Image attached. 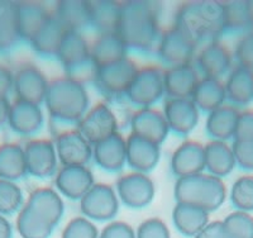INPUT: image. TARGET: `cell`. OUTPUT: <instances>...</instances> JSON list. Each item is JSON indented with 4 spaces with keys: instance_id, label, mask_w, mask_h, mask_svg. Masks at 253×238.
Instances as JSON below:
<instances>
[{
    "instance_id": "cell-1",
    "label": "cell",
    "mask_w": 253,
    "mask_h": 238,
    "mask_svg": "<svg viewBox=\"0 0 253 238\" xmlns=\"http://www.w3.org/2000/svg\"><path fill=\"white\" fill-rule=\"evenodd\" d=\"M160 4L155 1H123L117 33L128 49L151 52L161 35Z\"/></svg>"
},
{
    "instance_id": "cell-2",
    "label": "cell",
    "mask_w": 253,
    "mask_h": 238,
    "mask_svg": "<svg viewBox=\"0 0 253 238\" xmlns=\"http://www.w3.org/2000/svg\"><path fill=\"white\" fill-rule=\"evenodd\" d=\"M43 104L55 123L76 127L90 108V95L81 79L63 75L49 80Z\"/></svg>"
},
{
    "instance_id": "cell-3",
    "label": "cell",
    "mask_w": 253,
    "mask_h": 238,
    "mask_svg": "<svg viewBox=\"0 0 253 238\" xmlns=\"http://www.w3.org/2000/svg\"><path fill=\"white\" fill-rule=\"evenodd\" d=\"M173 24L184 29L199 46L220 40L224 33L221 1H186L178 5Z\"/></svg>"
},
{
    "instance_id": "cell-4",
    "label": "cell",
    "mask_w": 253,
    "mask_h": 238,
    "mask_svg": "<svg viewBox=\"0 0 253 238\" xmlns=\"http://www.w3.org/2000/svg\"><path fill=\"white\" fill-rule=\"evenodd\" d=\"M176 203L190 204L211 213L218 210L228 198L224 180L208 172L176 179L173 187Z\"/></svg>"
},
{
    "instance_id": "cell-5",
    "label": "cell",
    "mask_w": 253,
    "mask_h": 238,
    "mask_svg": "<svg viewBox=\"0 0 253 238\" xmlns=\"http://www.w3.org/2000/svg\"><path fill=\"white\" fill-rule=\"evenodd\" d=\"M137 70L138 65L128 56L117 62L92 69V83L107 99H121L126 96Z\"/></svg>"
},
{
    "instance_id": "cell-6",
    "label": "cell",
    "mask_w": 253,
    "mask_h": 238,
    "mask_svg": "<svg viewBox=\"0 0 253 238\" xmlns=\"http://www.w3.org/2000/svg\"><path fill=\"white\" fill-rule=\"evenodd\" d=\"M164 96V69L158 65H144L138 67L124 98L139 109L152 108Z\"/></svg>"
},
{
    "instance_id": "cell-7",
    "label": "cell",
    "mask_w": 253,
    "mask_h": 238,
    "mask_svg": "<svg viewBox=\"0 0 253 238\" xmlns=\"http://www.w3.org/2000/svg\"><path fill=\"white\" fill-rule=\"evenodd\" d=\"M199 43L184 29L172 24L169 28L162 29L156 45V53L158 58L170 66L193 63Z\"/></svg>"
},
{
    "instance_id": "cell-8",
    "label": "cell",
    "mask_w": 253,
    "mask_h": 238,
    "mask_svg": "<svg viewBox=\"0 0 253 238\" xmlns=\"http://www.w3.org/2000/svg\"><path fill=\"white\" fill-rule=\"evenodd\" d=\"M79 203L81 215L92 222H112L121 208L115 188L105 183H95Z\"/></svg>"
},
{
    "instance_id": "cell-9",
    "label": "cell",
    "mask_w": 253,
    "mask_h": 238,
    "mask_svg": "<svg viewBox=\"0 0 253 238\" xmlns=\"http://www.w3.org/2000/svg\"><path fill=\"white\" fill-rule=\"evenodd\" d=\"M76 128L94 146L119 132L118 117L107 101H99L90 105Z\"/></svg>"
},
{
    "instance_id": "cell-10",
    "label": "cell",
    "mask_w": 253,
    "mask_h": 238,
    "mask_svg": "<svg viewBox=\"0 0 253 238\" xmlns=\"http://www.w3.org/2000/svg\"><path fill=\"white\" fill-rule=\"evenodd\" d=\"M115 191L121 204L130 209H142L148 207L155 199L156 187L148 174L129 171L119 176Z\"/></svg>"
},
{
    "instance_id": "cell-11",
    "label": "cell",
    "mask_w": 253,
    "mask_h": 238,
    "mask_svg": "<svg viewBox=\"0 0 253 238\" xmlns=\"http://www.w3.org/2000/svg\"><path fill=\"white\" fill-rule=\"evenodd\" d=\"M24 147L28 175L37 179L55 178L60 169L55 142L51 138H29Z\"/></svg>"
},
{
    "instance_id": "cell-12",
    "label": "cell",
    "mask_w": 253,
    "mask_h": 238,
    "mask_svg": "<svg viewBox=\"0 0 253 238\" xmlns=\"http://www.w3.org/2000/svg\"><path fill=\"white\" fill-rule=\"evenodd\" d=\"M233 51L220 40H215L200 45L194 65L204 78L223 79L233 69Z\"/></svg>"
},
{
    "instance_id": "cell-13",
    "label": "cell",
    "mask_w": 253,
    "mask_h": 238,
    "mask_svg": "<svg viewBox=\"0 0 253 238\" xmlns=\"http://www.w3.org/2000/svg\"><path fill=\"white\" fill-rule=\"evenodd\" d=\"M53 142L60 166H86L92 160V144L76 127L58 131Z\"/></svg>"
},
{
    "instance_id": "cell-14",
    "label": "cell",
    "mask_w": 253,
    "mask_h": 238,
    "mask_svg": "<svg viewBox=\"0 0 253 238\" xmlns=\"http://www.w3.org/2000/svg\"><path fill=\"white\" fill-rule=\"evenodd\" d=\"M56 58L66 72L65 75L78 78V74L84 69L89 66L92 69L89 40L83 32L66 31L61 41Z\"/></svg>"
},
{
    "instance_id": "cell-15",
    "label": "cell",
    "mask_w": 253,
    "mask_h": 238,
    "mask_svg": "<svg viewBox=\"0 0 253 238\" xmlns=\"http://www.w3.org/2000/svg\"><path fill=\"white\" fill-rule=\"evenodd\" d=\"M49 80L37 65L32 62L22 63L14 71L13 93L15 100L42 105L46 99Z\"/></svg>"
},
{
    "instance_id": "cell-16",
    "label": "cell",
    "mask_w": 253,
    "mask_h": 238,
    "mask_svg": "<svg viewBox=\"0 0 253 238\" xmlns=\"http://www.w3.org/2000/svg\"><path fill=\"white\" fill-rule=\"evenodd\" d=\"M129 133L151 141L161 146L170 135V128L162 110L152 108H139L134 110L129 119Z\"/></svg>"
},
{
    "instance_id": "cell-17",
    "label": "cell",
    "mask_w": 253,
    "mask_h": 238,
    "mask_svg": "<svg viewBox=\"0 0 253 238\" xmlns=\"http://www.w3.org/2000/svg\"><path fill=\"white\" fill-rule=\"evenodd\" d=\"M170 132L185 137L193 132L200 122V114L198 106L190 98L173 99L166 98L162 109Z\"/></svg>"
},
{
    "instance_id": "cell-18",
    "label": "cell",
    "mask_w": 253,
    "mask_h": 238,
    "mask_svg": "<svg viewBox=\"0 0 253 238\" xmlns=\"http://www.w3.org/2000/svg\"><path fill=\"white\" fill-rule=\"evenodd\" d=\"M24 205L55 228L62 221L66 210L63 196L52 187H38L32 190Z\"/></svg>"
},
{
    "instance_id": "cell-19",
    "label": "cell",
    "mask_w": 253,
    "mask_h": 238,
    "mask_svg": "<svg viewBox=\"0 0 253 238\" xmlns=\"http://www.w3.org/2000/svg\"><path fill=\"white\" fill-rule=\"evenodd\" d=\"M94 184V174L89 165L60 166L55 175V189L70 200H80Z\"/></svg>"
},
{
    "instance_id": "cell-20",
    "label": "cell",
    "mask_w": 253,
    "mask_h": 238,
    "mask_svg": "<svg viewBox=\"0 0 253 238\" xmlns=\"http://www.w3.org/2000/svg\"><path fill=\"white\" fill-rule=\"evenodd\" d=\"M14 135L24 138H33L44 126V112L42 105L13 100L8 124Z\"/></svg>"
},
{
    "instance_id": "cell-21",
    "label": "cell",
    "mask_w": 253,
    "mask_h": 238,
    "mask_svg": "<svg viewBox=\"0 0 253 238\" xmlns=\"http://www.w3.org/2000/svg\"><path fill=\"white\" fill-rule=\"evenodd\" d=\"M170 167L176 179L204 172V144L195 140H186L181 142L171 155Z\"/></svg>"
},
{
    "instance_id": "cell-22",
    "label": "cell",
    "mask_w": 253,
    "mask_h": 238,
    "mask_svg": "<svg viewBox=\"0 0 253 238\" xmlns=\"http://www.w3.org/2000/svg\"><path fill=\"white\" fill-rule=\"evenodd\" d=\"M202 75L193 63L170 66L164 70V86L166 98H191Z\"/></svg>"
},
{
    "instance_id": "cell-23",
    "label": "cell",
    "mask_w": 253,
    "mask_h": 238,
    "mask_svg": "<svg viewBox=\"0 0 253 238\" xmlns=\"http://www.w3.org/2000/svg\"><path fill=\"white\" fill-rule=\"evenodd\" d=\"M126 140V166L132 171L150 174L161 160V146L132 133Z\"/></svg>"
},
{
    "instance_id": "cell-24",
    "label": "cell",
    "mask_w": 253,
    "mask_h": 238,
    "mask_svg": "<svg viewBox=\"0 0 253 238\" xmlns=\"http://www.w3.org/2000/svg\"><path fill=\"white\" fill-rule=\"evenodd\" d=\"M92 160L107 172H119L126 166V140L121 132L92 146Z\"/></svg>"
},
{
    "instance_id": "cell-25",
    "label": "cell",
    "mask_w": 253,
    "mask_h": 238,
    "mask_svg": "<svg viewBox=\"0 0 253 238\" xmlns=\"http://www.w3.org/2000/svg\"><path fill=\"white\" fill-rule=\"evenodd\" d=\"M91 65L95 67L105 66L128 57V47L117 32L98 33L92 42H90Z\"/></svg>"
},
{
    "instance_id": "cell-26",
    "label": "cell",
    "mask_w": 253,
    "mask_h": 238,
    "mask_svg": "<svg viewBox=\"0 0 253 238\" xmlns=\"http://www.w3.org/2000/svg\"><path fill=\"white\" fill-rule=\"evenodd\" d=\"M52 10L42 3L35 1H19L15 3V23L22 42L33 38L38 29L43 26Z\"/></svg>"
},
{
    "instance_id": "cell-27",
    "label": "cell",
    "mask_w": 253,
    "mask_h": 238,
    "mask_svg": "<svg viewBox=\"0 0 253 238\" xmlns=\"http://www.w3.org/2000/svg\"><path fill=\"white\" fill-rule=\"evenodd\" d=\"M241 109L229 103L207 114L205 131L211 140L229 142L236 135L237 122Z\"/></svg>"
},
{
    "instance_id": "cell-28",
    "label": "cell",
    "mask_w": 253,
    "mask_h": 238,
    "mask_svg": "<svg viewBox=\"0 0 253 238\" xmlns=\"http://www.w3.org/2000/svg\"><path fill=\"white\" fill-rule=\"evenodd\" d=\"M227 103L241 108L253 101V70L233 66L224 80Z\"/></svg>"
},
{
    "instance_id": "cell-29",
    "label": "cell",
    "mask_w": 253,
    "mask_h": 238,
    "mask_svg": "<svg viewBox=\"0 0 253 238\" xmlns=\"http://www.w3.org/2000/svg\"><path fill=\"white\" fill-rule=\"evenodd\" d=\"M210 222V213L190 204L176 203L172 209V223L178 233L195 238Z\"/></svg>"
},
{
    "instance_id": "cell-30",
    "label": "cell",
    "mask_w": 253,
    "mask_h": 238,
    "mask_svg": "<svg viewBox=\"0 0 253 238\" xmlns=\"http://www.w3.org/2000/svg\"><path fill=\"white\" fill-rule=\"evenodd\" d=\"M205 172L210 175L225 178L237 166L233 148L229 142L210 140L204 144Z\"/></svg>"
},
{
    "instance_id": "cell-31",
    "label": "cell",
    "mask_w": 253,
    "mask_h": 238,
    "mask_svg": "<svg viewBox=\"0 0 253 238\" xmlns=\"http://www.w3.org/2000/svg\"><path fill=\"white\" fill-rule=\"evenodd\" d=\"M66 29L58 22L53 12L51 13L43 26L38 29V32L29 41V46L32 49L42 57H56L60 48L61 41Z\"/></svg>"
},
{
    "instance_id": "cell-32",
    "label": "cell",
    "mask_w": 253,
    "mask_h": 238,
    "mask_svg": "<svg viewBox=\"0 0 253 238\" xmlns=\"http://www.w3.org/2000/svg\"><path fill=\"white\" fill-rule=\"evenodd\" d=\"M190 99L194 101L200 112L207 114L218 109L219 106L227 103L224 80L202 76Z\"/></svg>"
},
{
    "instance_id": "cell-33",
    "label": "cell",
    "mask_w": 253,
    "mask_h": 238,
    "mask_svg": "<svg viewBox=\"0 0 253 238\" xmlns=\"http://www.w3.org/2000/svg\"><path fill=\"white\" fill-rule=\"evenodd\" d=\"M52 12L66 31L83 32L90 27L89 1L61 0L56 3Z\"/></svg>"
},
{
    "instance_id": "cell-34",
    "label": "cell",
    "mask_w": 253,
    "mask_h": 238,
    "mask_svg": "<svg viewBox=\"0 0 253 238\" xmlns=\"http://www.w3.org/2000/svg\"><path fill=\"white\" fill-rule=\"evenodd\" d=\"M27 175L23 144L19 142L0 143V179L17 183Z\"/></svg>"
},
{
    "instance_id": "cell-35",
    "label": "cell",
    "mask_w": 253,
    "mask_h": 238,
    "mask_svg": "<svg viewBox=\"0 0 253 238\" xmlns=\"http://www.w3.org/2000/svg\"><path fill=\"white\" fill-rule=\"evenodd\" d=\"M224 33L243 35L253 29V1H221Z\"/></svg>"
},
{
    "instance_id": "cell-36",
    "label": "cell",
    "mask_w": 253,
    "mask_h": 238,
    "mask_svg": "<svg viewBox=\"0 0 253 238\" xmlns=\"http://www.w3.org/2000/svg\"><path fill=\"white\" fill-rule=\"evenodd\" d=\"M90 5V26L96 29L98 33L115 32L121 17V1L113 0H96L89 1Z\"/></svg>"
},
{
    "instance_id": "cell-37",
    "label": "cell",
    "mask_w": 253,
    "mask_h": 238,
    "mask_svg": "<svg viewBox=\"0 0 253 238\" xmlns=\"http://www.w3.org/2000/svg\"><path fill=\"white\" fill-rule=\"evenodd\" d=\"M20 42L15 23V3L0 1V55L12 52Z\"/></svg>"
},
{
    "instance_id": "cell-38",
    "label": "cell",
    "mask_w": 253,
    "mask_h": 238,
    "mask_svg": "<svg viewBox=\"0 0 253 238\" xmlns=\"http://www.w3.org/2000/svg\"><path fill=\"white\" fill-rule=\"evenodd\" d=\"M15 231L20 238H51L55 227L24 205L15 218Z\"/></svg>"
},
{
    "instance_id": "cell-39",
    "label": "cell",
    "mask_w": 253,
    "mask_h": 238,
    "mask_svg": "<svg viewBox=\"0 0 253 238\" xmlns=\"http://www.w3.org/2000/svg\"><path fill=\"white\" fill-rule=\"evenodd\" d=\"M26 195L23 189L15 181L0 179V214L10 217L17 215L24 207Z\"/></svg>"
},
{
    "instance_id": "cell-40",
    "label": "cell",
    "mask_w": 253,
    "mask_h": 238,
    "mask_svg": "<svg viewBox=\"0 0 253 238\" xmlns=\"http://www.w3.org/2000/svg\"><path fill=\"white\" fill-rule=\"evenodd\" d=\"M230 203L233 204L236 210L253 212V174L247 172L241 175L232 184L228 191Z\"/></svg>"
},
{
    "instance_id": "cell-41",
    "label": "cell",
    "mask_w": 253,
    "mask_h": 238,
    "mask_svg": "<svg viewBox=\"0 0 253 238\" xmlns=\"http://www.w3.org/2000/svg\"><path fill=\"white\" fill-rule=\"evenodd\" d=\"M223 223L234 238H253L252 213L234 210L223 219Z\"/></svg>"
},
{
    "instance_id": "cell-42",
    "label": "cell",
    "mask_w": 253,
    "mask_h": 238,
    "mask_svg": "<svg viewBox=\"0 0 253 238\" xmlns=\"http://www.w3.org/2000/svg\"><path fill=\"white\" fill-rule=\"evenodd\" d=\"M100 231L95 224L84 215L70 219L61 233V238H99Z\"/></svg>"
},
{
    "instance_id": "cell-43",
    "label": "cell",
    "mask_w": 253,
    "mask_h": 238,
    "mask_svg": "<svg viewBox=\"0 0 253 238\" xmlns=\"http://www.w3.org/2000/svg\"><path fill=\"white\" fill-rule=\"evenodd\" d=\"M236 65L253 70V29L239 36L233 49Z\"/></svg>"
},
{
    "instance_id": "cell-44",
    "label": "cell",
    "mask_w": 253,
    "mask_h": 238,
    "mask_svg": "<svg viewBox=\"0 0 253 238\" xmlns=\"http://www.w3.org/2000/svg\"><path fill=\"white\" fill-rule=\"evenodd\" d=\"M137 238H171L170 228L161 218L152 217L144 219L135 230Z\"/></svg>"
},
{
    "instance_id": "cell-45",
    "label": "cell",
    "mask_w": 253,
    "mask_h": 238,
    "mask_svg": "<svg viewBox=\"0 0 253 238\" xmlns=\"http://www.w3.org/2000/svg\"><path fill=\"white\" fill-rule=\"evenodd\" d=\"M237 166L246 171H253V141H233L232 142Z\"/></svg>"
},
{
    "instance_id": "cell-46",
    "label": "cell",
    "mask_w": 253,
    "mask_h": 238,
    "mask_svg": "<svg viewBox=\"0 0 253 238\" xmlns=\"http://www.w3.org/2000/svg\"><path fill=\"white\" fill-rule=\"evenodd\" d=\"M99 238H137L135 230L129 223L123 221L108 222L107 226L100 231Z\"/></svg>"
},
{
    "instance_id": "cell-47",
    "label": "cell",
    "mask_w": 253,
    "mask_h": 238,
    "mask_svg": "<svg viewBox=\"0 0 253 238\" xmlns=\"http://www.w3.org/2000/svg\"><path fill=\"white\" fill-rule=\"evenodd\" d=\"M233 141H253V109L241 110Z\"/></svg>"
},
{
    "instance_id": "cell-48",
    "label": "cell",
    "mask_w": 253,
    "mask_h": 238,
    "mask_svg": "<svg viewBox=\"0 0 253 238\" xmlns=\"http://www.w3.org/2000/svg\"><path fill=\"white\" fill-rule=\"evenodd\" d=\"M195 238H234L225 228L223 221H210Z\"/></svg>"
},
{
    "instance_id": "cell-49",
    "label": "cell",
    "mask_w": 253,
    "mask_h": 238,
    "mask_svg": "<svg viewBox=\"0 0 253 238\" xmlns=\"http://www.w3.org/2000/svg\"><path fill=\"white\" fill-rule=\"evenodd\" d=\"M14 71L8 65L0 63V95L9 96L13 93Z\"/></svg>"
},
{
    "instance_id": "cell-50",
    "label": "cell",
    "mask_w": 253,
    "mask_h": 238,
    "mask_svg": "<svg viewBox=\"0 0 253 238\" xmlns=\"http://www.w3.org/2000/svg\"><path fill=\"white\" fill-rule=\"evenodd\" d=\"M10 108H12V100H10V98L0 95V128L8 124Z\"/></svg>"
},
{
    "instance_id": "cell-51",
    "label": "cell",
    "mask_w": 253,
    "mask_h": 238,
    "mask_svg": "<svg viewBox=\"0 0 253 238\" xmlns=\"http://www.w3.org/2000/svg\"><path fill=\"white\" fill-rule=\"evenodd\" d=\"M14 237V227L8 217L0 214V238Z\"/></svg>"
}]
</instances>
